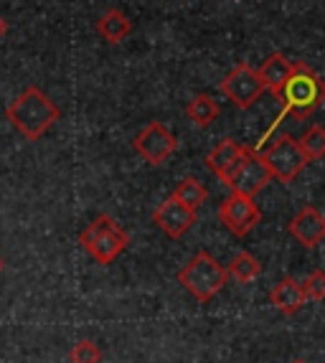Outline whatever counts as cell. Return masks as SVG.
<instances>
[{
    "label": "cell",
    "mask_w": 325,
    "mask_h": 363,
    "mask_svg": "<svg viewBox=\"0 0 325 363\" xmlns=\"http://www.w3.org/2000/svg\"><path fill=\"white\" fill-rule=\"evenodd\" d=\"M270 181H272V173L267 170L262 155L252 152V155L239 165V170L231 176V181L226 183V186L231 188V194H241V196L254 199L259 191H265V188L270 186Z\"/></svg>",
    "instance_id": "9c48e42d"
},
{
    "label": "cell",
    "mask_w": 325,
    "mask_h": 363,
    "mask_svg": "<svg viewBox=\"0 0 325 363\" xmlns=\"http://www.w3.org/2000/svg\"><path fill=\"white\" fill-rule=\"evenodd\" d=\"M153 221L160 226L170 239H181L188 229H193L196 224V211H191L188 206H183L181 201H175L173 196L165 199L160 206L153 213Z\"/></svg>",
    "instance_id": "8fae6325"
},
{
    "label": "cell",
    "mask_w": 325,
    "mask_h": 363,
    "mask_svg": "<svg viewBox=\"0 0 325 363\" xmlns=\"http://www.w3.org/2000/svg\"><path fill=\"white\" fill-rule=\"evenodd\" d=\"M133 145L138 150V155H143L148 163L162 165L175 152L178 140H175V135L162 122H150V125H145L140 130Z\"/></svg>",
    "instance_id": "52a82bcc"
},
{
    "label": "cell",
    "mask_w": 325,
    "mask_h": 363,
    "mask_svg": "<svg viewBox=\"0 0 325 363\" xmlns=\"http://www.w3.org/2000/svg\"><path fill=\"white\" fill-rule=\"evenodd\" d=\"M287 229L302 247L313 249L325 239V216L315 206H305L302 211L295 213V218L290 221Z\"/></svg>",
    "instance_id": "7c38bea8"
},
{
    "label": "cell",
    "mask_w": 325,
    "mask_h": 363,
    "mask_svg": "<svg viewBox=\"0 0 325 363\" xmlns=\"http://www.w3.org/2000/svg\"><path fill=\"white\" fill-rule=\"evenodd\" d=\"M0 272H3V257H0Z\"/></svg>",
    "instance_id": "603a6c76"
},
{
    "label": "cell",
    "mask_w": 325,
    "mask_h": 363,
    "mask_svg": "<svg viewBox=\"0 0 325 363\" xmlns=\"http://www.w3.org/2000/svg\"><path fill=\"white\" fill-rule=\"evenodd\" d=\"M69 361L72 363H99L102 361V351L94 340H79L77 345L69 353Z\"/></svg>",
    "instance_id": "ffe728a7"
},
{
    "label": "cell",
    "mask_w": 325,
    "mask_h": 363,
    "mask_svg": "<svg viewBox=\"0 0 325 363\" xmlns=\"http://www.w3.org/2000/svg\"><path fill=\"white\" fill-rule=\"evenodd\" d=\"M302 290H305V297L307 300H325V272L323 269H315V272L307 274V279L302 282Z\"/></svg>",
    "instance_id": "44dd1931"
},
{
    "label": "cell",
    "mask_w": 325,
    "mask_h": 363,
    "mask_svg": "<svg viewBox=\"0 0 325 363\" xmlns=\"http://www.w3.org/2000/svg\"><path fill=\"white\" fill-rule=\"evenodd\" d=\"M79 244L84 247V252L94 262H99V264H112V262L127 249L130 239H127V231L117 224L115 218L107 216V213H99V216L79 234Z\"/></svg>",
    "instance_id": "277c9868"
},
{
    "label": "cell",
    "mask_w": 325,
    "mask_h": 363,
    "mask_svg": "<svg viewBox=\"0 0 325 363\" xmlns=\"http://www.w3.org/2000/svg\"><path fill=\"white\" fill-rule=\"evenodd\" d=\"M219 216H221L224 226L234 236H247L249 231L259 224L262 211H259V206L254 203V199L241 196V194H231L229 199L221 203V208H219Z\"/></svg>",
    "instance_id": "ba28073f"
},
{
    "label": "cell",
    "mask_w": 325,
    "mask_h": 363,
    "mask_svg": "<svg viewBox=\"0 0 325 363\" xmlns=\"http://www.w3.org/2000/svg\"><path fill=\"white\" fill-rule=\"evenodd\" d=\"M221 91L224 97L234 102L239 109H249L265 94V84L259 79V72L249 64H236L226 77L221 79Z\"/></svg>",
    "instance_id": "8992f818"
},
{
    "label": "cell",
    "mask_w": 325,
    "mask_h": 363,
    "mask_svg": "<svg viewBox=\"0 0 325 363\" xmlns=\"http://www.w3.org/2000/svg\"><path fill=\"white\" fill-rule=\"evenodd\" d=\"M97 30H99V36H102L104 41L120 43L130 36L133 23H130V18H127L125 13L117 11V8H112V11H107L102 18L97 21Z\"/></svg>",
    "instance_id": "9a60e30c"
},
{
    "label": "cell",
    "mask_w": 325,
    "mask_h": 363,
    "mask_svg": "<svg viewBox=\"0 0 325 363\" xmlns=\"http://www.w3.org/2000/svg\"><path fill=\"white\" fill-rule=\"evenodd\" d=\"M206 196H209L206 194V186L201 181H196V178H183L178 183V188L173 191V199L181 201L183 206H188L191 211H199L204 206Z\"/></svg>",
    "instance_id": "ac0fdd59"
},
{
    "label": "cell",
    "mask_w": 325,
    "mask_h": 363,
    "mask_svg": "<svg viewBox=\"0 0 325 363\" xmlns=\"http://www.w3.org/2000/svg\"><path fill=\"white\" fill-rule=\"evenodd\" d=\"M292 363H305V361H292Z\"/></svg>",
    "instance_id": "cb8c5ba5"
},
{
    "label": "cell",
    "mask_w": 325,
    "mask_h": 363,
    "mask_svg": "<svg viewBox=\"0 0 325 363\" xmlns=\"http://www.w3.org/2000/svg\"><path fill=\"white\" fill-rule=\"evenodd\" d=\"M252 152H254L252 147L241 145V143H234V140H221V143H219V145L206 155V168H209L214 176L221 178L224 183H229L231 176L239 170V165L244 163Z\"/></svg>",
    "instance_id": "30bf717a"
},
{
    "label": "cell",
    "mask_w": 325,
    "mask_h": 363,
    "mask_svg": "<svg viewBox=\"0 0 325 363\" xmlns=\"http://www.w3.org/2000/svg\"><path fill=\"white\" fill-rule=\"evenodd\" d=\"M297 143H300L307 160H320V157H325V128H320V125L307 128L305 135H302Z\"/></svg>",
    "instance_id": "d6986e66"
},
{
    "label": "cell",
    "mask_w": 325,
    "mask_h": 363,
    "mask_svg": "<svg viewBox=\"0 0 325 363\" xmlns=\"http://www.w3.org/2000/svg\"><path fill=\"white\" fill-rule=\"evenodd\" d=\"M257 72H259V79H262V84H265V89H270L272 94H275V91L287 82L290 74H292V61H287L282 54H272L270 59L262 64V69H257Z\"/></svg>",
    "instance_id": "5bb4252c"
},
{
    "label": "cell",
    "mask_w": 325,
    "mask_h": 363,
    "mask_svg": "<svg viewBox=\"0 0 325 363\" xmlns=\"http://www.w3.org/2000/svg\"><path fill=\"white\" fill-rule=\"evenodd\" d=\"M186 115L193 125H199V128H209L211 122L219 117V104H216V99L209 97V94H196V97L188 102Z\"/></svg>",
    "instance_id": "e0dca14e"
},
{
    "label": "cell",
    "mask_w": 325,
    "mask_h": 363,
    "mask_svg": "<svg viewBox=\"0 0 325 363\" xmlns=\"http://www.w3.org/2000/svg\"><path fill=\"white\" fill-rule=\"evenodd\" d=\"M6 30H8V23L3 21V16H0V38L6 36Z\"/></svg>",
    "instance_id": "7402d4cb"
},
{
    "label": "cell",
    "mask_w": 325,
    "mask_h": 363,
    "mask_svg": "<svg viewBox=\"0 0 325 363\" xmlns=\"http://www.w3.org/2000/svg\"><path fill=\"white\" fill-rule=\"evenodd\" d=\"M270 303L285 315H295L302 305L307 303L305 290H302V282L292 277H285L280 285H275V290L270 292Z\"/></svg>",
    "instance_id": "4fadbf2b"
},
{
    "label": "cell",
    "mask_w": 325,
    "mask_h": 363,
    "mask_svg": "<svg viewBox=\"0 0 325 363\" xmlns=\"http://www.w3.org/2000/svg\"><path fill=\"white\" fill-rule=\"evenodd\" d=\"M226 274L231 279H236V282H241V285H247V282H252V279H257L262 274V262L254 255H249V252H239L226 267Z\"/></svg>",
    "instance_id": "2e32d148"
},
{
    "label": "cell",
    "mask_w": 325,
    "mask_h": 363,
    "mask_svg": "<svg viewBox=\"0 0 325 363\" xmlns=\"http://www.w3.org/2000/svg\"><path fill=\"white\" fill-rule=\"evenodd\" d=\"M178 282L186 287L188 295H193L199 303H209L219 292L224 290V285L229 282L226 267L219 264L216 257H211L209 252H199L193 257L181 272H178Z\"/></svg>",
    "instance_id": "3957f363"
},
{
    "label": "cell",
    "mask_w": 325,
    "mask_h": 363,
    "mask_svg": "<svg viewBox=\"0 0 325 363\" xmlns=\"http://www.w3.org/2000/svg\"><path fill=\"white\" fill-rule=\"evenodd\" d=\"M259 155L265 160L272 178L280 183H292L305 170V165L310 163L305 157V152H302L300 143L295 138H290V135L277 138L265 152H259Z\"/></svg>",
    "instance_id": "5b68a950"
},
{
    "label": "cell",
    "mask_w": 325,
    "mask_h": 363,
    "mask_svg": "<svg viewBox=\"0 0 325 363\" xmlns=\"http://www.w3.org/2000/svg\"><path fill=\"white\" fill-rule=\"evenodd\" d=\"M6 117L26 140H41L51 125L61 120V109L38 86H26L16 102L6 107Z\"/></svg>",
    "instance_id": "6da1fadb"
},
{
    "label": "cell",
    "mask_w": 325,
    "mask_h": 363,
    "mask_svg": "<svg viewBox=\"0 0 325 363\" xmlns=\"http://www.w3.org/2000/svg\"><path fill=\"white\" fill-rule=\"evenodd\" d=\"M275 99L290 117L305 120L325 102V82L305 61H295L287 82L275 91Z\"/></svg>",
    "instance_id": "7a4b0ae2"
}]
</instances>
